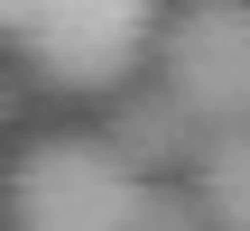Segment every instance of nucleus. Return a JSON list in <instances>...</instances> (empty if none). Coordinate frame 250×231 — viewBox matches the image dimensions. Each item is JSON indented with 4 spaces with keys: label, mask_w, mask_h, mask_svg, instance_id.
Returning a JSON list of instances; mask_svg holds the SVG:
<instances>
[{
    "label": "nucleus",
    "mask_w": 250,
    "mask_h": 231,
    "mask_svg": "<svg viewBox=\"0 0 250 231\" xmlns=\"http://www.w3.org/2000/svg\"><path fill=\"white\" fill-rule=\"evenodd\" d=\"M158 9L167 0H0V37L56 93H111L148 56Z\"/></svg>",
    "instance_id": "f257e3e1"
},
{
    "label": "nucleus",
    "mask_w": 250,
    "mask_h": 231,
    "mask_svg": "<svg viewBox=\"0 0 250 231\" xmlns=\"http://www.w3.org/2000/svg\"><path fill=\"white\" fill-rule=\"evenodd\" d=\"M148 176L111 157V139H37L9 167V231H139Z\"/></svg>",
    "instance_id": "f03ea898"
},
{
    "label": "nucleus",
    "mask_w": 250,
    "mask_h": 231,
    "mask_svg": "<svg viewBox=\"0 0 250 231\" xmlns=\"http://www.w3.org/2000/svg\"><path fill=\"white\" fill-rule=\"evenodd\" d=\"M158 93L186 102L204 130H241L250 120V0H176L158 9Z\"/></svg>",
    "instance_id": "7ed1b4c3"
},
{
    "label": "nucleus",
    "mask_w": 250,
    "mask_h": 231,
    "mask_svg": "<svg viewBox=\"0 0 250 231\" xmlns=\"http://www.w3.org/2000/svg\"><path fill=\"white\" fill-rule=\"evenodd\" d=\"M102 139H111L121 167H139V176H176V167H195L204 120L148 83V93H121V102H111V130H102Z\"/></svg>",
    "instance_id": "20e7f679"
},
{
    "label": "nucleus",
    "mask_w": 250,
    "mask_h": 231,
    "mask_svg": "<svg viewBox=\"0 0 250 231\" xmlns=\"http://www.w3.org/2000/svg\"><path fill=\"white\" fill-rule=\"evenodd\" d=\"M195 204L213 231H250V120L241 130H204L195 148Z\"/></svg>",
    "instance_id": "39448f33"
},
{
    "label": "nucleus",
    "mask_w": 250,
    "mask_h": 231,
    "mask_svg": "<svg viewBox=\"0 0 250 231\" xmlns=\"http://www.w3.org/2000/svg\"><path fill=\"white\" fill-rule=\"evenodd\" d=\"M139 231H213V222H204L195 194H176L167 176H148V194H139Z\"/></svg>",
    "instance_id": "423d86ee"
},
{
    "label": "nucleus",
    "mask_w": 250,
    "mask_h": 231,
    "mask_svg": "<svg viewBox=\"0 0 250 231\" xmlns=\"http://www.w3.org/2000/svg\"><path fill=\"white\" fill-rule=\"evenodd\" d=\"M0 120H9V83H0Z\"/></svg>",
    "instance_id": "0eeeda50"
}]
</instances>
